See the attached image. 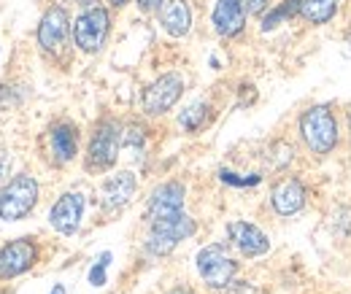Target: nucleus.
I'll list each match as a JSON object with an SVG mask.
<instances>
[{
	"instance_id": "5701e85b",
	"label": "nucleus",
	"mask_w": 351,
	"mask_h": 294,
	"mask_svg": "<svg viewBox=\"0 0 351 294\" xmlns=\"http://www.w3.org/2000/svg\"><path fill=\"white\" fill-rule=\"evenodd\" d=\"M219 178L224 184H230V186H257V184L263 181L257 173H252V175H238V173H232V170H219Z\"/></svg>"
},
{
	"instance_id": "0eeeda50",
	"label": "nucleus",
	"mask_w": 351,
	"mask_h": 294,
	"mask_svg": "<svg viewBox=\"0 0 351 294\" xmlns=\"http://www.w3.org/2000/svg\"><path fill=\"white\" fill-rule=\"evenodd\" d=\"M184 95V76L181 73H162L152 84L143 89L141 95V111L146 117H162L173 108Z\"/></svg>"
},
{
	"instance_id": "412c9836",
	"label": "nucleus",
	"mask_w": 351,
	"mask_h": 294,
	"mask_svg": "<svg viewBox=\"0 0 351 294\" xmlns=\"http://www.w3.org/2000/svg\"><path fill=\"white\" fill-rule=\"evenodd\" d=\"M111 265V252H103L97 256V262L89 267V284L92 286H106V270Z\"/></svg>"
},
{
	"instance_id": "c756f323",
	"label": "nucleus",
	"mask_w": 351,
	"mask_h": 294,
	"mask_svg": "<svg viewBox=\"0 0 351 294\" xmlns=\"http://www.w3.org/2000/svg\"><path fill=\"white\" fill-rule=\"evenodd\" d=\"M346 125H349V132H351V108H349V114H346Z\"/></svg>"
},
{
	"instance_id": "cd10ccee",
	"label": "nucleus",
	"mask_w": 351,
	"mask_h": 294,
	"mask_svg": "<svg viewBox=\"0 0 351 294\" xmlns=\"http://www.w3.org/2000/svg\"><path fill=\"white\" fill-rule=\"evenodd\" d=\"M49 294H68L65 292V286H62V284H54V286H51V292Z\"/></svg>"
},
{
	"instance_id": "f257e3e1",
	"label": "nucleus",
	"mask_w": 351,
	"mask_h": 294,
	"mask_svg": "<svg viewBox=\"0 0 351 294\" xmlns=\"http://www.w3.org/2000/svg\"><path fill=\"white\" fill-rule=\"evenodd\" d=\"M298 130H300V138L308 146V151L316 154V157L330 154L341 140L338 119H335L330 106H311V108H306L300 114V119H298Z\"/></svg>"
},
{
	"instance_id": "9d476101",
	"label": "nucleus",
	"mask_w": 351,
	"mask_h": 294,
	"mask_svg": "<svg viewBox=\"0 0 351 294\" xmlns=\"http://www.w3.org/2000/svg\"><path fill=\"white\" fill-rule=\"evenodd\" d=\"M84 219V195L82 192H65L57 197V203L49 210V224L54 232L71 238L79 232Z\"/></svg>"
},
{
	"instance_id": "6e6552de",
	"label": "nucleus",
	"mask_w": 351,
	"mask_h": 294,
	"mask_svg": "<svg viewBox=\"0 0 351 294\" xmlns=\"http://www.w3.org/2000/svg\"><path fill=\"white\" fill-rule=\"evenodd\" d=\"M184 200H186V186L181 181H165V184L154 186V192L149 195V203H146V224L181 216Z\"/></svg>"
},
{
	"instance_id": "dca6fc26",
	"label": "nucleus",
	"mask_w": 351,
	"mask_h": 294,
	"mask_svg": "<svg viewBox=\"0 0 351 294\" xmlns=\"http://www.w3.org/2000/svg\"><path fill=\"white\" fill-rule=\"evenodd\" d=\"M227 232H230L232 246L243 254V256H249V259L263 256V254L270 252L267 235H265L257 224H252V221H232V224L227 227Z\"/></svg>"
},
{
	"instance_id": "f3484780",
	"label": "nucleus",
	"mask_w": 351,
	"mask_h": 294,
	"mask_svg": "<svg viewBox=\"0 0 351 294\" xmlns=\"http://www.w3.org/2000/svg\"><path fill=\"white\" fill-rule=\"evenodd\" d=\"M160 25H162V30L168 36L184 38L192 30V8H189V3L186 0H168V3H162Z\"/></svg>"
},
{
	"instance_id": "b1692460",
	"label": "nucleus",
	"mask_w": 351,
	"mask_h": 294,
	"mask_svg": "<svg viewBox=\"0 0 351 294\" xmlns=\"http://www.w3.org/2000/svg\"><path fill=\"white\" fill-rule=\"evenodd\" d=\"M11 165H14V157H11V151L0 146V184H3V181H8Z\"/></svg>"
},
{
	"instance_id": "4468645a",
	"label": "nucleus",
	"mask_w": 351,
	"mask_h": 294,
	"mask_svg": "<svg viewBox=\"0 0 351 294\" xmlns=\"http://www.w3.org/2000/svg\"><path fill=\"white\" fill-rule=\"evenodd\" d=\"M49 151H51L54 165H68V162L76 160V154H79V130L73 122L62 119V122H54L49 127Z\"/></svg>"
},
{
	"instance_id": "9b49d317",
	"label": "nucleus",
	"mask_w": 351,
	"mask_h": 294,
	"mask_svg": "<svg viewBox=\"0 0 351 294\" xmlns=\"http://www.w3.org/2000/svg\"><path fill=\"white\" fill-rule=\"evenodd\" d=\"M71 36V16L62 5H51L38 25V46L49 54H60Z\"/></svg>"
},
{
	"instance_id": "4be33fe9",
	"label": "nucleus",
	"mask_w": 351,
	"mask_h": 294,
	"mask_svg": "<svg viewBox=\"0 0 351 294\" xmlns=\"http://www.w3.org/2000/svg\"><path fill=\"white\" fill-rule=\"evenodd\" d=\"M143 140H146V135H143V127L141 125H128L125 130H122V146L125 149H143Z\"/></svg>"
},
{
	"instance_id": "a211bd4d",
	"label": "nucleus",
	"mask_w": 351,
	"mask_h": 294,
	"mask_svg": "<svg viewBox=\"0 0 351 294\" xmlns=\"http://www.w3.org/2000/svg\"><path fill=\"white\" fill-rule=\"evenodd\" d=\"M300 3V16L311 25H327L338 14L341 0H298Z\"/></svg>"
},
{
	"instance_id": "bb28decb",
	"label": "nucleus",
	"mask_w": 351,
	"mask_h": 294,
	"mask_svg": "<svg viewBox=\"0 0 351 294\" xmlns=\"http://www.w3.org/2000/svg\"><path fill=\"white\" fill-rule=\"evenodd\" d=\"M168 294H195V292H192L189 286H176V289H171Z\"/></svg>"
},
{
	"instance_id": "7c9ffc66",
	"label": "nucleus",
	"mask_w": 351,
	"mask_h": 294,
	"mask_svg": "<svg viewBox=\"0 0 351 294\" xmlns=\"http://www.w3.org/2000/svg\"><path fill=\"white\" fill-rule=\"evenodd\" d=\"M97 0H82V5H95Z\"/></svg>"
},
{
	"instance_id": "ddd939ff",
	"label": "nucleus",
	"mask_w": 351,
	"mask_h": 294,
	"mask_svg": "<svg viewBox=\"0 0 351 294\" xmlns=\"http://www.w3.org/2000/svg\"><path fill=\"white\" fill-rule=\"evenodd\" d=\"M249 3L246 0H219L211 14V25L221 38H235L246 27Z\"/></svg>"
},
{
	"instance_id": "1a4fd4ad",
	"label": "nucleus",
	"mask_w": 351,
	"mask_h": 294,
	"mask_svg": "<svg viewBox=\"0 0 351 294\" xmlns=\"http://www.w3.org/2000/svg\"><path fill=\"white\" fill-rule=\"evenodd\" d=\"M36 262H38V246L33 238L8 241L0 249V281H11V278L27 273Z\"/></svg>"
},
{
	"instance_id": "393cba45",
	"label": "nucleus",
	"mask_w": 351,
	"mask_h": 294,
	"mask_svg": "<svg viewBox=\"0 0 351 294\" xmlns=\"http://www.w3.org/2000/svg\"><path fill=\"white\" fill-rule=\"evenodd\" d=\"M246 3H249V14H263L270 5V0H246Z\"/></svg>"
},
{
	"instance_id": "2eb2a0df",
	"label": "nucleus",
	"mask_w": 351,
	"mask_h": 294,
	"mask_svg": "<svg viewBox=\"0 0 351 294\" xmlns=\"http://www.w3.org/2000/svg\"><path fill=\"white\" fill-rule=\"evenodd\" d=\"M306 197H308V192H306V186H303V181L295 178V175H287V178H281V181L273 186V192H270V206H273V210H276L278 216H292V213L303 210Z\"/></svg>"
},
{
	"instance_id": "aec40b11",
	"label": "nucleus",
	"mask_w": 351,
	"mask_h": 294,
	"mask_svg": "<svg viewBox=\"0 0 351 294\" xmlns=\"http://www.w3.org/2000/svg\"><path fill=\"white\" fill-rule=\"evenodd\" d=\"M292 16H300V3H298V0H284V3H278L276 8H270L263 16V33L276 30L281 22H287V19H292Z\"/></svg>"
},
{
	"instance_id": "f03ea898",
	"label": "nucleus",
	"mask_w": 351,
	"mask_h": 294,
	"mask_svg": "<svg viewBox=\"0 0 351 294\" xmlns=\"http://www.w3.org/2000/svg\"><path fill=\"white\" fill-rule=\"evenodd\" d=\"M122 130L125 127L117 119L97 122V127L92 130V138H89L87 157H84L89 173H103V170H111L117 165L119 149H122Z\"/></svg>"
},
{
	"instance_id": "a878e982",
	"label": "nucleus",
	"mask_w": 351,
	"mask_h": 294,
	"mask_svg": "<svg viewBox=\"0 0 351 294\" xmlns=\"http://www.w3.org/2000/svg\"><path fill=\"white\" fill-rule=\"evenodd\" d=\"M135 3H138V8L146 11V14H149V11H157V8L162 5V0H135Z\"/></svg>"
},
{
	"instance_id": "c85d7f7f",
	"label": "nucleus",
	"mask_w": 351,
	"mask_h": 294,
	"mask_svg": "<svg viewBox=\"0 0 351 294\" xmlns=\"http://www.w3.org/2000/svg\"><path fill=\"white\" fill-rule=\"evenodd\" d=\"M125 3H128V0H111V5H117V8H122Z\"/></svg>"
},
{
	"instance_id": "f8f14e48",
	"label": "nucleus",
	"mask_w": 351,
	"mask_h": 294,
	"mask_svg": "<svg viewBox=\"0 0 351 294\" xmlns=\"http://www.w3.org/2000/svg\"><path fill=\"white\" fill-rule=\"evenodd\" d=\"M135 189H138L135 173H130V170L111 173V175L100 184V206H103V210L125 208L132 197H135Z\"/></svg>"
},
{
	"instance_id": "423d86ee",
	"label": "nucleus",
	"mask_w": 351,
	"mask_h": 294,
	"mask_svg": "<svg viewBox=\"0 0 351 294\" xmlns=\"http://www.w3.org/2000/svg\"><path fill=\"white\" fill-rule=\"evenodd\" d=\"M111 30V16L103 5H84V11L73 22V43L84 54H97Z\"/></svg>"
},
{
	"instance_id": "20e7f679",
	"label": "nucleus",
	"mask_w": 351,
	"mask_h": 294,
	"mask_svg": "<svg viewBox=\"0 0 351 294\" xmlns=\"http://www.w3.org/2000/svg\"><path fill=\"white\" fill-rule=\"evenodd\" d=\"M195 265H197V273L203 278V284L214 292L227 289L232 281H235V273H238V262L230 256L224 243H208L203 246L197 256H195Z\"/></svg>"
},
{
	"instance_id": "6ab92c4d",
	"label": "nucleus",
	"mask_w": 351,
	"mask_h": 294,
	"mask_svg": "<svg viewBox=\"0 0 351 294\" xmlns=\"http://www.w3.org/2000/svg\"><path fill=\"white\" fill-rule=\"evenodd\" d=\"M208 111H211V106H208L206 100H195L192 106H186V108L178 114V127H181L184 132H197V130H203L206 122H208Z\"/></svg>"
},
{
	"instance_id": "39448f33",
	"label": "nucleus",
	"mask_w": 351,
	"mask_h": 294,
	"mask_svg": "<svg viewBox=\"0 0 351 294\" xmlns=\"http://www.w3.org/2000/svg\"><path fill=\"white\" fill-rule=\"evenodd\" d=\"M195 232H197V224L186 213H181L176 219H165V221H152L149 232L143 238V249L152 256H168L181 241L192 238Z\"/></svg>"
},
{
	"instance_id": "7ed1b4c3",
	"label": "nucleus",
	"mask_w": 351,
	"mask_h": 294,
	"mask_svg": "<svg viewBox=\"0 0 351 294\" xmlns=\"http://www.w3.org/2000/svg\"><path fill=\"white\" fill-rule=\"evenodd\" d=\"M41 186L30 173H19L11 181L3 184L0 189V219L3 221H22L30 216L38 203Z\"/></svg>"
}]
</instances>
